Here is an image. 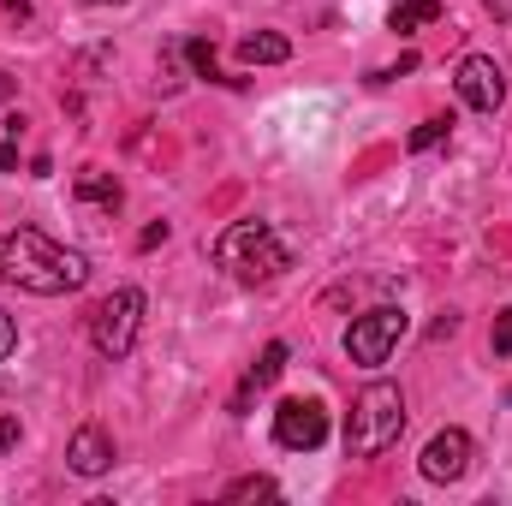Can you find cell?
<instances>
[{
  "label": "cell",
  "mask_w": 512,
  "mask_h": 506,
  "mask_svg": "<svg viewBox=\"0 0 512 506\" xmlns=\"http://www.w3.org/2000/svg\"><path fill=\"white\" fill-rule=\"evenodd\" d=\"M90 280V262L66 245H54L48 233L36 227H18V233H0V286H24L36 298H60V292H78Z\"/></svg>",
  "instance_id": "6da1fadb"
},
{
  "label": "cell",
  "mask_w": 512,
  "mask_h": 506,
  "mask_svg": "<svg viewBox=\"0 0 512 506\" xmlns=\"http://www.w3.org/2000/svg\"><path fill=\"white\" fill-rule=\"evenodd\" d=\"M72 197H78V203H96V209H108V215L126 203L120 179H114V173H102V167H84V173H78V185H72Z\"/></svg>",
  "instance_id": "30bf717a"
},
{
  "label": "cell",
  "mask_w": 512,
  "mask_h": 506,
  "mask_svg": "<svg viewBox=\"0 0 512 506\" xmlns=\"http://www.w3.org/2000/svg\"><path fill=\"white\" fill-rule=\"evenodd\" d=\"M12 167H18V143L6 137V143H0V173H12Z\"/></svg>",
  "instance_id": "44dd1931"
},
{
  "label": "cell",
  "mask_w": 512,
  "mask_h": 506,
  "mask_svg": "<svg viewBox=\"0 0 512 506\" xmlns=\"http://www.w3.org/2000/svg\"><path fill=\"white\" fill-rule=\"evenodd\" d=\"M239 60L245 66H280V60H292V42L274 30H256V36H239Z\"/></svg>",
  "instance_id": "7c38bea8"
},
{
  "label": "cell",
  "mask_w": 512,
  "mask_h": 506,
  "mask_svg": "<svg viewBox=\"0 0 512 506\" xmlns=\"http://www.w3.org/2000/svg\"><path fill=\"white\" fill-rule=\"evenodd\" d=\"M387 24H393V30H423V24H441V0H399V6L387 12Z\"/></svg>",
  "instance_id": "4fadbf2b"
},
{
  "label": "cell",
  "mask_w": 512,
  "mask_h": 506,
  "mask_svg": "<svg viewBox=\"0 0 512 506\" xmlns=\"http://www.w3.org/2000/svg\"><path fill=\"white\" fill-rule=\"evenodd\" d=\"M495 352H501V358L512 352V310L501 316V322H495Z\"/></svg>",
  "instance_id": "d6986e66"
},
{
  "label": "cell",
  "mask_w": 512,
  "mask_h": 506,
  "mask_svg": "<svg viewBox=\"0 0 512 506\" xmlns=\"http://www.w3.org/2000/svg\"><path fill=\"white\" fill-rule=\"evenodd\" d=\"M90 6H120V0H90Z\"/></svg>",
  "instance_id": "cb8c5ba5"
},
{
  "label": "cell",
  "mask_w": 512,
  "mask_h": 506,
  "mask_svg": "<svg viewBox=\"0 0 512 506\" xmlns=\"http://www.w3.org/2000/svg\"><path fill=\"white\" fill-rule=\"evenodd\" d=\"M137 328H143V292H137V286L108 292V298L90 310V340H96L102 358H126L131 346H137Z\"/></svg>",
  "instance_id": "277c9868"
},
{
  "label": "cell",
  "mask_w": 512,
  "mask_h": 506,
  "mask_svg": "<svg viewBox=\"0 0 512 506\" xmlns=\"http://www.w3.org/2000/svg\"><path fill=\"white\" fill-rule=\"evenodd\" d=\"M483 6H489V12H495L501 24H507V18H512V0H483Z\"/></svg>",
  "instance_id": "7402d4cb"
},
{
  "label": "cell",
  "mask_w": 512,
  "mask_h": 506,
  "mask_svg": "<svg viewBox=\"0 0 512 506\" xmlns=\"http://www.w3.org/2000/svg\"><path fill=\"white\" fill-rule=\"evenodd\" d=\"M185 60H191V72H197V78H221V72H215V48H209L203 36H191V42H185Z\"/></svg>",
  "instance_id": "2e32d148"
},
{
  "label": "cell",
  "mask_w": 512,
  "mask_h": 506,
  "mask_svg": "<svg viewBox=\"0 0 512 506\" xmlns=\"http://www.w3.org/2000/svg\"><path fill=\"white\" fill-rule=\"evenodd\" d=\"M18 447V417H0V459Z\"/></svg>",
  "instance_id": "ac0fdd59"
},
{
  "label": "cell",
  "mask_w": 512,
  "mask_h": 506,
  "mask_svg": "<svg viewBox=\"0 0 512 506\" xmlns=\"http://www.w3.org/2000/svg\"><path fill=\"white\" fill-rule=\"evenodd\" d=\"M405 328H411V322H405V310H393V304L358 316V322L346 328V358L364 364V370H382L387 358H393V346L405 340Z\"/></svg>",
  "instance_id": "5b68a950"
},
{
  "label": "cell",
  "mask_w": 512,
  "mask_h": 506,
  "mask_svg": "<svg viewBox=\"0 0 512 506\" xmlns=\"http://www.w3.org/2000/svg\"><path fill=\"white\" fill-rule=\"evenodd\" d=\"M280 370H286V346L274 340V346H262V358L251 364V376H245V387H239L233 411H245V405H251V393H256V387H274V381H280Z\"/></svg>",
  "instance_id": "8fae6325"
},
{
  "label": "cell",
  "mask_w": 512,
  "mask_h": 506,
  "mask_svg": "<svg viewBox=\"0 0 512 506\" xmlns=\"http://www.w3.org/2000/svg\"><path fill=\"white\" fill-rule=\"evenodd\" d=\"M268 495H280L274 477H239V483L227 489V501H268Z\"/></svg>",
  "instance_id": "9a60e30c"
},
{
  "label": "cell",
  "mask_w": 512,
  "mask_h": 506,
  "mask_svg": "<svg viewBox=\"0 0 512 506\" xmlns=\"http://www.w3.org/2000/svg\"><path fill=\"white\" fill-rule=\"evenodd\" d=\"M453 84H459V102L477 108V114H495V108L507 102V78H501V66H495L489 54H465Z\"/></svg>",
  "instance_id": "52a82bcc"
},
{
  "label": "cell",
  "mask_w": 512,
  "mask_h": 506,
  "mask_svg": "<svg viewBox=\"0 0 512 506\" xmlns=\"http://www.w3.org/2000/svg\"><path fill=\"white\" fill-rule=\"evenodd\" d=\"M215 262H221L233 280H245V286H268V280H280V274L292 268V251L280 245L274 227H262V221H233V227L215 239Z\"/></svg>",
  "instance_id": "7a4b0ae2"
},
{
  "label": "cell",
  "mask_w": 512,
  "mask_h": 506,
  "mask_svg": "<svg viewBox=\"0 0 512 506\" xmlns=\"http://www.w3.org/2000/svg\"><path fill=\"white\" fill-rule=\"evenodd\" d=\"M66 465H72L78 477H102V471L114 465V441H108V429H102V423H84V429L72 435V447H66Z\"/></svg>",
  "instance_id": "9c48e42d"
},
{
  "label": "cell",
  "mask_w": 512,
  "mask_h": 506,
  "mask_svg": "<svg viewBox=\"0 0 512 506\" xmlns=\"http://www.w3.org/2000/svg\"><path fill=\"white\" fill-rule=\"evenodd\" d=\"M405 435V393L393 381H370L346 417V453L352 459H382L387 447H399Z\"/></svg>",
  "instance_id": "3957f363"
},
{
  "label": "cell",
  "mask_w": 512,
  "mask_h": 506,
  "mask_svg": "<svg viewBox=\"0 0 512 506\" xmlns=\"http://www.w3.org/2000/svg\"><path fill=\"white\" fill-rule=\"evenodd\" d=\"M161 239H167V221H155V227H143V239H137V245H143V251H155Z\"/></svg>",
  "instance_id": "ffe728a7"
},
{
  "label": "cell",
  "mask_w": 512,
  "mask_h": 506,
  "mask_svg": "<svg viewBox=\"0 0 512 506\" xmlns=\"http://www.w3.org/2000/svg\"><path fill=\"white\" fill-rule=\"evenodd\" d=\"M447 131H453V120H447V114H435V120H423V126L411 131L405 143H411V149L423 155V149H435V143H447Z\"/></svg>",
  "instance_id": "5bb4252c"
},
{
  "label": "cell",
  "mask_w": 512,
  "mask_h": 506,
  "mask_svg": "<svg viewBox=\"0 0 512 506\" xmlns=\"http://www.w3.org/2000/svg\"><path fill=\"white\" fill-rule=\"evenodd\" d=\"M6 96H12V78H6V72H0V102H6Z\"/></svg>",
  "instance_id": "603a6c76"
},
{
  "label": "cell",
  "mask_w": 512,
  "mask_h": 506,
  "mask_svg": "<svg viewBox=\"0 0 512 506\" xmlns=\"http://www.w3.org/2000/svg\"><path fill=\"white\" fill-rule=\"evenodd\" d=\"M12 352H18V322L0 310V358H12Z\"/></svg>",
  "instance_id": "e0dca14e"
},
{
  "label": "cell",
  "mask_w": 512,
  "mask_h": 506,
  "mask_svg": "<svg viewBox=\"0 0 512 506\" xmlns=\"http://www.w3.org/2000/svg\"><path fill=\"white\" fill-rule=\"evenodd\" d=\"M465 471H471V435H465V429L429 435V447H423V477H429V483H459Z\"/></svg>",
  "instance_id": "ba28073f"
},
{
  "label": "cell",
  "mask_w": 512,
  "mask_h": 506,
  "mask_svg": "<svg viewBox=\"0 0 512 506\" xmlns=\"http://www.w3.org/2000/svg\"><path fill=\"white\" fill-rule=\"evenodd\" d=\"M507 405H512V387H507Z\"/></svg>",
  "instance_id": "d4e9b609"
},
{
  "label": "cell",
  "mask_w": 512,
  "mask_h": 506,
  "mask_svg": "<svg viewBox=\"0 0 512 506\" xmlns=\"http://www.w3.org/2000/svg\"><path fill=\"white\" fill-rule=\"evenodd\" d=\"M274 441L292 447V453H310L328 441V411L316 399H280L274 405Z\"/></svg>",
  "instance_id": "8992f818"
}]
</instances>
